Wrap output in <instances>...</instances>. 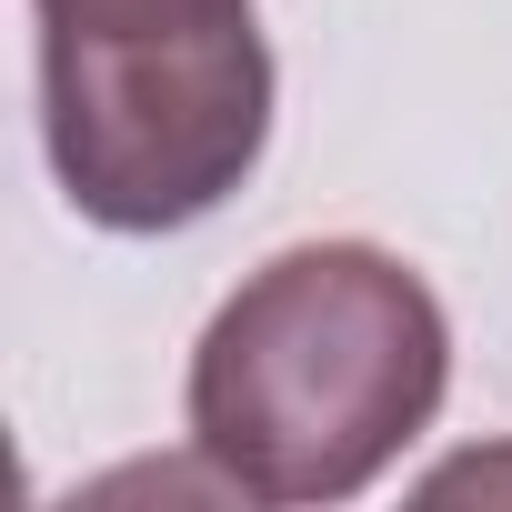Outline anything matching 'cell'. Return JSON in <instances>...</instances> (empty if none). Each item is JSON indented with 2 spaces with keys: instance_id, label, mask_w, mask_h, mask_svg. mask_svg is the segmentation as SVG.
I'll return each mask as SVG.
<instances>
[{
  "instance_id": "cell-1",
  "label": "cell",
  "mask_w": 512,
  "mask_h": 512,
  "mask_svg": "<svg viewBox=\"0 0 512 512\" xmlns=\"http://www.w3.org/2000/svg\"><path fill=\"white\" fill-rule=\"evenodd\" d=\"M452 322L382 241H292L191 352V452L241 502H352L442 412Z\"/></svg>"
},
{
  "instance_id": "cell-2",
  "label": "cell",
  "mask_w": 512,
  "mask_h": 512,
  "mask_svg": "<svg viewBox=\"0 0 512 512\" xmlns=\"http://www.w3.org/2000/svg\"><path fill=\"white\" fill-rule=\"evenodd\" d=\"M41 141L81 221L181 231L272 141V41L251 0H31Z\"/></svg>"
}]
</instances>
